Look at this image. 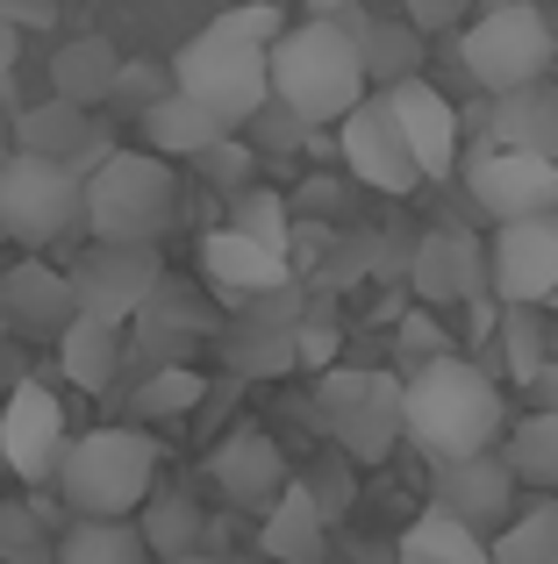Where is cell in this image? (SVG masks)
Masks as SVG:
<instances>
[{
  "label": "cell",
  "mask_w": 558,
  "mask_h": 564,
  "mask_svg": "<svg viewBox=\"0 0 558 564\" xmlns=\"http://www.w3.org/2000/svg\"><path fill=\"white\" fill-rule=\"evenodd\" d=\"M215 29H229V36H244V43H279L287 36V14H279L272 0H244V8L215 14Z\"/></svg>",
  "instance_id": "obj_38"
},
{
  "label": "cell",
  "mask_w": 558,
  "mask_h": 564,
  "mask_svg": "<svg viewBox=\"0 0 558 564\" xmlns=\"http://www.w3.org/2000/svg\"><path fill=\"white\" fill-rule=\"evenodd\" d=\"M172 165L165 151H115L108 165L86 180V229L108 243H158L172 229Z\"/></svg>",
  "instance_id": "obj_6"
},
{
  "label": "cell",
  "mask_w": 558,
  "mask_h": 564,
  "mask_svg": "<svg viewBox=\"0 0 558 564\" xmlns=\"http://www.w3.org/2000/svg\"><path fill=\"white\" fill-rule=\"evenodd\" d=\"M365 94H373L365 43L336 14H308L301 29L272 43V100H287L308 129H336Z\"/></svg>",
  "instance_id": "obj_2"
},
{
  "label": "cell",
  "mask_w": 558,
  "mask_h": 564,
  "mask_svg": "<svg viewBox=\"0 0 558 564\" xmlns=\"http://www.w3.org/2000/svg\"><path fill=\"white\" fill-rule=\"evenodd\" d=\"M0 215H8V236L29 250L57 243V236L86 229V180L65 165V158L22 151L0 165Z\"/></svg>",
  "instance_id": "obj_8"
},
{
  "label": "cell",
  "mask_w": 558,
  "mask_h": 564,
  "mask_svg": "<svg viewBox=\"0 0 558 564\" xmlns=\"http://www.w3.org/2000/svg\"><path fill=\"white\" fill-rule=\"evenodd\" d=\"M408 286L430 307H459V301H487L494 293V258L473 229H430L408 258Z\"/></svg>",
  "instance_id": "obj_14"
},
{
  "label": "cell",
  "mask_w": 558,
  "mask_h": 564,
  "mask_svg": "<svg viewBox=\"0 0 558 564\" xmlns=\"http://www.w3.org/2000/svg\"><path fill=\"white\" fill-rule=\"evenodd\" d=\"M315 14H344V8H358V0H308Z\"/></svg>",
  "instance_id": "obj_46"
},
{
  "label": "cell",
  "mask_w": 558,
  "mask_h": 564,
  "mask_svg": "<svg viewBox=\"0 0 558 564\" xmlns=\"http://www.w3.org/2000/svg\"><path fill=\"white\" fill-rule=\"evenodd\" d=\"M201 400V372L194 365H158L151 386H137V414L143 422H158V414H186Z\"/></svg>",
  "instance_id": "obj_35"
},
{
  "label": "cell",
  "mask_w": 558,
  "mask_h": 564,
  "mask_svg": "<svg viewBox=\"0 0 558 564\" xmlns=\"http://www.w3.org/2000/svg\"><path fill=\"white\" fill-rule=\"evenodd\" d=\"M194 165H201V180H208V186L244 193V186H251V172H258V151L244 143V129H229V137H215L208 151L194 158Z\"/></svg>",
  "instance_id": "obj_36"
},
{
  "label": "cell",
  "mask_w": 558,
  "mask_h": 564,
  "mask_svg": "<svg viewBox=\"0 0 558 564\" xmlns=\"http://www.w3.org/2000/svg\"><path fill=\"white\" fill-rule=\"evenodd\" d=\"M151 494H158V443L143 429L108 422L65 443L57 500H72V514H137Z\"/></svg>",
  "instance_id": "obj_3"
},
{
  "label": "cell",
  "mask_w": 558,
  "mask_h": 564,
  "mask_svg": "<svg viewBox=\"0 0 558 564\" xmlns=\"http://www.w3.org/2000/svg\"><path fill=\"white\" fill-rule=\"evenodd\" d=\"M516 465L502 451H473V457H437L430 465V500H444L451 514H465L473 529H502L516 514Z\"/></svg>",
  "instance_id": "obj_15"
},
{
  "label": "cell",
  "mask_w": 558,
  "mask_h": 564,
  "mask_svg": "<svg viewBox=\"0 0 558 564\" xmlns=\"http://www.w3.org/2000/svg\"><path fill=\"white\" fill-rule=\"evenodd\" d=\"M487 258H494V301L551 307L558 301V207H551V215L494 221Z\"/></svg>",
  "instance_id": "obj_13"
},
{
  "label": "cell",
  "mask_w": 558,
  "mask_h": 564,
  "mask_svg": "<svg viewBox=\"0 0 558 564\" xmlns=\"http://www.w3.org/2000/svg\"><path fill=\"white\" fill-rule=\"evenodd\" d=\"M379 94H387L394 115H401L408 143H416V158H422V180H451V172L465 165V151H459V108H451L422 72H416V79H401V86H379Z\"/></svg>",
  "instance_id": "obj_18"
},
{
  "label": "cell",
  "mask_w": 558,
  "mask_h": 564,
  "mask_svg": "<svg viewBox=\"0 0 558 564\" xmlns=\"http://www.w3.org/2000/svg\"><path fill=\"white\" fill-rule=\"evenodd\" d=\"M57 365H65V379L79 386V393H108L115 372H122V322L79 307V315L57 329Z\"/></svg>",
  "instance_id": "obj_21"
},
{
  "label": "cell",
  "mask_w": 558,
  "mask_h": 564,
  "mask_svg": "<svg viewBox=\"0 0 558 564\" xmlns=\"http://www.w3.org/2000/svg\"><path fill=\"white\" fill-rule=\"evenodd\" d=\"M137 322H143V350H172V344H194V336H201V315H194V307H172L165 286L137 307Z\"/></svg>",
  "instance_id": "obj_37"
},
{
  "label": "cell",
  "mask_w": 558,
  "mask_h": 564,
  "mask_svg": "<svg viewBox=\"0 0 558 564\" xmlns=\"http://www.w3.org/2000/svg\"><path fill=\"white\" fill-rule=\"evenodd\" d=\"M502 457L516 465L523 486H537V494H558V408H530L523 422H508Z\"/></svg>",
  "instance_id": "obj_29"
},
{
  "label": "cell",
  "mask_w": 558,
  "mask_h": 564,
  "mask_svg": "<svg viewBox=\"0 0 558 564\" xmlns=\"http://www.w3.org/2000/svg\"><path fill=\"white\" fill-rule=\"evenodd\" d=\"M165 94H172V86L158 79L151 65H122V79H115V100H122V108H137V115L151 108V100H165Z\"/></svg>",
  "instance_id": "obj_42"
},
{
  "label": "cell",
  "mask_w": 558,
  "mask_h": 564,
  "mask_svg": "<svg viewBox=\"0 0 558 564\" xmlns=\"http://www.w3.org/2000/svg\"><path fill=\"white\" fill-rule=\"evenodd\" d=\"M0 564H57V536L36 500H0Z\"/></svg>",
  "instance_id": "obj_33"
},
{
  "label": "cell",
  "mask_w": 558,
  "mask_h": 564,
  "mask_svg": "<svg viewBox=\"0 0 558 564\" xmlns=\"http://www.w3.org/2000/svg\"><path fill=\"white\" fill-rule=\"evenodd\" d=\"M57 564H151V543L129 514H72L57 536Z\"/></svg>",
  "instance_id": "obj_27"
},
{
  "label": "cell",
  "mask_w": 558,
  "mask_h": 564,
  "mask_svg": "<svg viewBox=\"0 0 558 564\" xmlns=\"http://www.w3.org/2000/svg\"><path fill=\"white\" fill-rule=\"evenodd\" d=\"M523 393H530V408H558V358H551L530 386H523Z\"/></svg>",
  "instance_id": "obj_44"
},
{
  "label": "cell",
  "mask_w": 558,
  "mask_h": 564,
  "mask_svg": "<svg viewBox=\"0 0 558 564\" xmlns=\"http://www.w3.org/2000/svg\"><path fill=\"white\" fill-rule=\"evenodd\" d=\"M465 193H473L480 215L494 221H516V215H551L558 207V158H537L523 143H480L465 151Z\"/></svg>",
  "instance_id": "obj_10"
},
{
  "label": "cell",
  "mask_w": 558,
  "mask_h": 564,
  "mask_svg": "<svg viewBox=\"0 0 558 564\" xmlns=\"http://www.w3.org/2000/svg\"><path fill=\"white\" fill-rule=\"evenodd\" d=\"M72 315H79L72 272H57V264H43V258H22V264L0 272V322H8L14 336H57Z\"/></svg>",
  "instance_id": "obj_16"
},
{
  "label": "cell",
  "mask_w": 558,
  "mask_h": 564,
  "mask_svg": "<svg viewBox=\"0 0 558 564\" xmlns=\"http://www.w3.org/2000/svg\"><path fill=\"white\" fill-rule=\"evenodd\" d=\"M215 137H229V122L208 108V100H194L186 86H172L165 100H151V108H143V143H151V151H165V158H201Z\"/></svg>",
  "instance_id": "obj_23"
},
{
  "label": "cell",
  "mask_w": 558,
  "mask_h": 564,
  "mask_svg": "<svg viewBox=\"0 0 558 564\" xmlns=\"http://www.w3.org/2000/svg\"><path fill=\"white\" fill-rule=\"evenodd\" d=\"M336 158L351 165V180H358V186L387 193V200H401V193L422 186V158H416L401 115H394V100L379 94V86L344 115V122H336Z\"/></svg>",
  "instance_id": "obj_9"
},
{
  "label": "cell",
  "mask_w": 558,
  "mask_h": 564,
  "mask_svg": "<svg viewBox=\"0 0 558 564\" xmlns=\"http://www.w3.org/2000/svg\"><path fill=\"white\" fill-rule=\"evenodd\" d=\"M208 479L223 486L229 508H258L266 514L279 494H287V457H279V443L266 429H229L223 443H215L208 457Z\"/></svg>",
  "instance_id": "obj_17"
},
{
  "label": "cell",
  "mask_w": 558,
  "mask_h": 564,
  "mask_svg": "<svg viewBox=\"0 0 558 564\" xmlns=\"http://www.w3.org/2000/svg\"><path fill=\"white\" fill-rule=\"evenodd\" d=\"M401 8H408V22H416L422 36H451V29L473 22L480 0H401Z\"/></svg>",
  "instance_id": "obj_41"
},
{
  "label": "cell",
  "mask_w": 558,
  "mask_h": 564,
  "mask_svg": "<svg viewBox=\"0 0 558 564\" xmlns=\"http://www.w3.org/2000/svg\"><path fill=\"white\" fill-rule=\"evenodd\" d=\"M293 336H301V365H308V372H330V365H336V315H330V307H308Z\"/></svg>",
  "instance_id": "obj_40"
},
{
  "label": "cell",
  "mask_w": 558,
  "mask_h": 564,
  "mask_svg": "<svg viewBox=\"0 0 558 564\" xmlns=\"http://www.w3.org/2000/svg\"><path fill=\"white\" fill-rule=\"evenodd\" d=\"M258 543H266V557H279V564H330V514H322L315 486L287 479V494L266 508Z\"/></svg>",
  "instance_id": "obj_20"
},
{
  "label": "cell",
  "mask_w": 558,
  "mask_h": 564,
  "mask_svg": "<svg viewBox=\"0 0 558 564\" xmlns=\"http://www.w3.org/2000/svg\"><path fill=\"white\" fill-rule=\"evenodd\" d=\"M14 57H22V36H14V22L0 14V86L14 79Z\"/></svg>",
  "instance_id": "obj_45"
},
{
  "label": "cell",
  "mask_w": 558,
  "mask_h": 564,
  "mask_svg": "<svg viewBox=\"0 0 558 564\" xmlns=\"http://www.w3.org/2000/svg\"><path fill=\"white\" fill-rule=\"evenodd\" d=\"M502 436H508V408H502V386H494L487 365L444 350V358L408 372V443L430 465L437 457L502 451Z\"/></svg>",
  "instance_id": "obj_1"
},
{
  "label": "cell",
  "mask_w": 558,
  "mask_h": 564,
  "mask_svg": "<svg viewBox=\"0 0 558 564\" xmlns=\"http://www.w3.org/2000/svg\"><path fill=\"white\" fill-rule=\"evenodd\" d=\"M494 336H502L508 386H530V379L551 365V344H545V322H537V307H523V301H502V322H494Z\"/></svg>",
  "instance_id": "obj_31"
},
{
  "label": "cell",
  "mask_w": 558,
  "mask_h": 564,
  "mask_svg": "<svg viewBox=\"0 0 558 564\" xmlns=\"http://www.w3.org/2000/svg\"><path fill=\"white\" fill-rule=\"evenodd\" d=\"M315 414L351 465H387L394 443H408V379L401 372H351L330 365L315 386Z\"/></svg>",
  "instance_id": "obj_4"
},
{
  "label": "cell",
  "mask_w": 558,
  "mask_h": 564,
  "mask_svg": "<svg viewBox=\"0 0 558 564\" xmlns=\"http://www.w3.org/2000/svg\"><path fill=\"white\" fill-rule=\"evenodd\" d=\"M494 564H558V500H530L494 529Z\"/></svg>",
  "instance_id": "obj_30"
},
{
  "label": "cell",
  "mask_w": 558,
  "mask_h": 564,
  "mask_svg": "<svg viewBox=\"0 0 558 564\" xmlns=\"http://www.w3.org/2000/svg\"><path fill=\"white\" fill-rule=\"evenodd\" d=\"M365 72L373 86H401L422 72V29L416 22H373L365 29Z\"/></svg>",
  "instance_id": "obj_32"
},
{
  "label": "cell",
  "mask_w": 558,
  "mask_h": 564,
  "mask_svg": "<svg viewBox=\"0 0 558 564\" xmlns=\"http://www.w3.org/2000/svg\"><path fill=\"white\" fill-rule=\"evenodd\" d=\"M65 272H72V286H79V307L115 315V322H137V307L165 286L158 243H108V236H94V250H79Z\"/></svg>",
  "instance_id": "obj_11"
},
{
  "label": "cell",
  "mask_w": 558,
  "mask_h": 564,
  "mask_svg": "<svg viewBox=\"0 0 558 564\" xmlns=\"http://www.w3.org/2000/svg\"><path fill=\"white\" fill-rule=\"evenodd\" d=\"M401 557H416V564H494V543H487V529H473L465 514H451L444 500H430V508L408 522Z\"/></svg>",
  "instance_id": "obj_25"
},
{
  "label": "cell",
  "mask_w": 558,
  "mask_h": 564,
  "mask_svg": "<svg viewBox=\"0 0 558 564\" xmlns=\"http://www.w3.org/2000/svg\"><path fill=\"white\" fill-rule=\"evenodd\" d=\"M551 307H558V301H551Z\"/></svg>",
  "instance_id": "obj_49"
},
{
  "label": "cell",
  "mask_w": 558,
  "mask_h": 564,
  "mask_svg": "<svg viewBox=\"0 0 558 564\" xmlns=\"http://www.w3.org/2000/svg\"><path fill=\"white\" fill-rule=\"evenodd\" d=\"M229 215H237V229L244 236H258V243H272V250H293V207H287V193H272V186H244V193H229Z\"/></svg>",
  "instance_id": "obj_34"
},
{
  "label": "cell",
  "mask_w": 558,
  "mask_h": 564,
  "mask_svg": "<svg viewBox=\"0 0 558 564\" xmlns=\"http://www.w3.org/2000/svg\"><path fill=\"white\" fill-rule=\"evenodd\" d=\"M401 564H416V557H401Z\"/></svg>",
  "instance_id": "obj_48"
},
{
  "label": "cell",
  "mask_w": 558,
  "mask_h": 564,
  "mask_svg": "<svg viewBox=\"0 0 558 564\" xmlns=\"http://www.w3.org/2000/svg\"><path fill=\"white\" fill-rule=\"evenodd\" d=\"M115 79H122V57H115L108 36H72V43L51 51V94L79 100V108L115 100Z\"/></svg>",
  "instance_id": "obj_26"
},
{
  "label": "cell",
  "mask_w": 558,
  "mask_h": 564,
  "mask_svg": "<svg viewBox=\"0 0 558 564\" xmlns=\"http://www.w3.org/2000/svg\"><path fill=\"white\" fill-rule=\"evenodd\" d=\"M558 57V29L537 0H502V8H480L473 22L459 29V65L473 72L487 94H516V86H537Z\"/></svg>",
  "instance_id": "obj_5"
},
{
  "label": "cell",
  "mask_w": 558,
  "mask_h": 564,
  "mask_svg": "<svg viewBox=\"0 0 558 564\" xmlns=\"http://www.w3.org/2000/svg\"><path fill=\"white\" fill-rule=\"evenodd\" d=\"M0 236H8V215H0Z\"/></svg>",
  "instance_id": "obj_47"
},
{
  "label": "cell",
  "mask_w": 558,
  "mask_h": 564,
  "mask_svg": "<svg viewBox=\"0 0 558 564\" xmlns=\"http://www.w3.org/2000/svg\"><path fill=\"white\" fill-rule=\"evenodd\" d=\"M94 108H79V100H65V94H51L43 108H22L14 115V143L22 151H43V158H79L86 151V137H94Z\"/></svg>",
  "instance_id": "obj_28"
},
{
  "label": "cell",
  "mask_w": 558,
  "mask_h": 564,
  "mask_svg": "<svg viewBox=\"0 0 558 564\" xmlns=\"http://www.w3.org/2000/svg\"><path fill=\"white\" fill-rule=\"evenodd\" d=\"M172 86H186L194 100H208L229 129H251L272 100V43H244L229 29H201L172 65Z\"/></svg>",
  "instance_id": "obj_7"
},
{
  "label": "cell",
  "mask_w": 558,
  "mask_h": 564,
  "mask_svg": "<svg viewBox=\"0 0 558 564\" xmlns=\"http://www.w3.org/2000/svg\"><path fill=\"white\" fill-rule=\"evenodd\" d=\"M315 500H322V514H330V522L351 508V479H344V465H330V471L315 479Z\"/></svg>",
  "instance_id": "obj_43"
},
{
  "label": "cell",
  "mask_w": 558,
  "mask_h": 564,
  "mask_svg": "<svg viewBox=\"0 0 558 564\" xmlns=\"http://www.w3.org/2000/svg\"><path fill=\"white\" fill-rule=\"evenodd\" d=\"M137 529H143V543H151L158 564H201V543H208V514H201V500L186 494V486L143 500Z\"/></svg>",
  "instance_id": "obj_22"
},
{
  "label": "cell",
  "mask_w": 558,
  "mask_h": 564,
  "mask_svg": "<svg viewBox=\"0 0 558 564\" xmlns=\"http://www.w3.org/2000/svg\"><path fill=\"white\" fill-rule=\"evenodd\" d=\"M201 272H208L215 293H229V301H266V293L293 286L287 250H272V243H258V236H244L237 221H229V229H215L208 243H201Z\"/></svg>",
  "instance_id": "obj_19"
},
{
  "label": "cell",
  "mask_w": 558,
  "mask_h": 564,
  "mask_svg": "<svg viewBox=\"0 0 558 564\" xmlns=\"http://www.w3.org/2000/svg\"><path fill=\"white\" fill-rule=\"evenodd\" d=\"M487 137L494 143H523L537 158H558V86H516V94H494L487 108Z\"/></svg>",
  "instance_id": "obj_24"
},
{
  "label": "cell",
  "mask_w": 558,
  "mask_h": 564,
  "mask_svg": "<svg viewBox=\"0 0 558 564\" xmlns=\"http://www.w3.org/2000/svg\"><path fill=\"white\" fill-rule=\"evenodd\" d=\"M444 350H451V336H444V322H437V315H430V301H422V307H416V315H408V322H401V365H408V372H416V365H430V358H444Z\"/></svg>",
  "instance_id": "obj_39"
},
{
  "label": "cell",
  "mask_w": 558,
  "mask_h": 564,
  "mask_svg": "<svg viewBox=\"0 0 558 564\" xmlns=\"http://www.w3.org/2000/svg\"><path fill=\"white\" fill-rule=\"evenodd\" d=\"M0 465L22 486L57 479V465H65V408H57L51 386L36 379L8 386V400H0Z\"/></svg>",
  "instance_id": "obj_12"
}]
</instances>
